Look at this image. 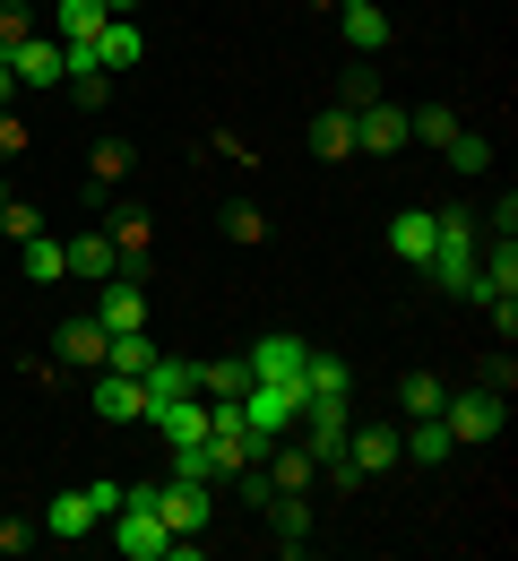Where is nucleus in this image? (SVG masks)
Masks as SVG:
<instances>
[{
	"instance_id": "obj_1",
	"label": "nucleus",
	"mask_w": 518,
	"mask_h": 561,
	"mask_svg": "<svg viewBox=\"0 0 518 561\" xmlns=\"http://www.w3.org/2000/svg\"><path fill=\"white\" fill-rule=\"evenodd\" d=\"M233 407H242V432L268 449V440H286V432L302 423V389H295V380H251Z\"/></svg>"
},
{
	"instance_id": "obj_2",
	"label": "nucleus",
	"mask_w": 518,
	"mask_h": 561,
	"mask_svg": "<svg viewBox=\"0 0 518 561\" xmlns=\"http://www.w3.org/2000/svg\"><path fill=\"white\" fill-rule=\"evenodd\" d=\"M475 268H484V242H475V225H467V216H441V242H433L424 277L441 285V294H475Z\"/></svg>"
},
{
	"instance_id": "obj_3",
	"label": "nucleus",
	"mask_w": 518,
	"mask_h": 561,
	"mask_svg": "<svg viewBox=\"0 0 518 561\" xmlns=\"http://www.w3.org/2000/svg\"><path fill=\"white\" fill-rule=\"evenodd\" d=\"M113 510H122V484H87V492H61V501L44 510V536L78 545V536H95V527H104Z\"/></svg>"
},
{
	"instance_id": "obj_4",
	"label": "nucleus",
	"mask_w": 518,
	"mask_h": 561,
	"mask_svg": "<svg viewBox=\"0 0 518 561\" xmlns=\"http://www.w3.org/2000/svg\"><path fill=\"white\" fill-rule=\"evenodd\" d=\"M156 518H164L182 545H199V536H208V518H217V492L191 484V476H164V484H156Z\"/></svg>"
},
{
	"instance_id": "obj_5",
	"label": "nucleus",
	"mask_w": 518,
	"mask_h": 561,
	"mask_svg": "<svg viewBox=\"0 0 518 561\" xmlns=\"http://www.w3.org/2000/svg\"><path fill=\"white\" fill-rule=\"evenodd\" d=\"M441 423L449 440H502L510 407H502V389H467V398H441Z\"/></svg>"
},
{
	"instance_id": "obj_6",
	"label": "nucleus",
	"mask_w": 518,
	"mask_h": 561,
	"mask_svg": "<svg viewBox=\"0 0 518 561\" xmlns=\"http://www.w3.org/2000/svg\"><path fill=\"white\" fill-rule=\"evenodd\" d=\"M95 329H104V337L148 329V294H139V277H104V285H95Z\"/></svg>"
},
{
	"instance_id": "obj_7",
	"label": "nucleus",
	"mask_w": 518,
	"mask_h": 561,
	"mask_svg": "<svg viewBox=\"0 0 518 561\" xmlns=\"http://www.w3.org/2000/svg\"><path fill=\"white\" fill-rule=\"evenodd\" d=\"M61 260H70V277H87V285L122 277V251H113V233H104V225H78V233H61Z\"/></svg>"
},
{
	"instance_id": "obj_8",
	"label": "nucleus",
	"mask_w": 518,
	"mask_h": 561,
	"mask_svg": "<svg viewBox=\"0 0 518 561\" xmlns=\"http://www.w3.org/2000/svg\"><path fill=\"white\" fill-rule=\"evenodd\" d=\"M346 467H355V484H364V476H389V467H398V432H389V423H346Z\"/></svg>"
},
{
	"instance_id": "obj_9",
	"label": "nucleus",
	"mask_w": 518,
	"mask_h": 561,
	"mask_svg": "<svg viewBox=\"0 0 518 561\" xmlns=\"http://www.w3.org/2000/svg\"><path fill=\"white\" fill-rule=\"evenodd\" d=\"M433 242H441V216H433V208H398V216H389V251H398L406 268H424Z\"/></svg>"
},
{
	"instance_id": "obj_10",
	"label": "nucleus",
	"mask_w": 518,
	"mask_h": 561,
	"mask_svg": "<svg viewBox=\"0 0 518 561\" xmlns=\"http://www.w3.org/2000/svg\"><path fill=\"white\" fill-rule=\"evenodd\" d=\"M87 398H95V415H104V423H139V415H148V389H139L130 371H95Z\"/></svg>"
},
{
	"instance_id": "obj_11",
	"label": "nucleus",
	"mask_w": 518,
	"mask_h": 561,
	"mask_svg": "<svg viewBox=\"0 0 518 561\" xmlns=\"http://www.w3.org/2000/svg\"><path fill=\"white\" fill-rule=\"evenodd\" d=\"M355 147H364V156H389V147H406V113L371 95L364 113H355Z\"/></svg>"
},
{
	"instance_id": "obj_12",
	"label": "nucleus",
	"mask_w": 518,
	"mask_h": 561,
	"mask_svg": "<svg viewBox=\"0 0 518 561\" xmlns=\"http://www.w3.org/2000/svg\"><path fill=\"white\" fill-rule=\"evenodd\" d=\"M104 346H113V337L95 329V311H87V320H61V337H53V354H61L70 371H104Z\"/></svg>"
},
{
	"instance_id": "obj_13",
	"label": "nucleus",
	"mask_w": 518,
	"mask_h": 561,
	"mask_svg": "<svg viewBox=\"0 0 518 561\" xmlns=\"http://www.w3.org/2000/svg\"><path fill=\"white\" fill-rule=\"evenodd\" d=\"M242 363H251V380H302L311 346H302V337H260V346L242 354Z\"/></svg>"
},
{
	"instance_id": "obj_14",
	"label": "nucleus",
	"mask_w": 518,
	"mask_h": 561,
	"mask_svg": "<svg viewBox=\"0 0 518 561\" xmlns=\"http://www.w3.org/2000/svg\"><path fill=\"white\" fill-rule=\"evenodd\" d=\"M9 70H18V87H61V44H53V35H26V44L9 53Z\"/></svg>"
},
{
	"instance_id": "obj_15",
	"label": "nucleus",
	"mask_w": 518,
	"mask_h": 561,
	"mask_svg": "<svg viewBox=\"0 0 518 561\" xmlns=\"http://www.w3.org/2000/svg\"><path fill=\"white\" fill-rule=\"evenodd\" d=\"M302 139H311V156H320V164H346V156H355V113H346V104H329Z\"/></svg>"
},
{
	"instance_id": "obj_16",
	"label": "nucleus",
	"mask_w": 518,
	"mask_h": 561,
	"mask_svg": "<svg viewBox=\"0 0 518 561\" xmlns=\"http://www.w3.org/2000/svg\"><path fill=\"white\" fill-rule=\"evenodd\" d=\"M104 0H53V44H95L104 35Z\"/></svg>"
},
{
	"instance_id": "obj_17",
	"label": "nucleus",
	"mask_w": 518,
	"mask_h": 561,
	"mask_svg": "<svg viewBox=\"0 0 518 561\" xmlns=\"http://www.w3.org/2000/svg\"><path fill=\"white\" fill-rule=\"evenodd\" d=\"M148 415H156L164 440H199V432H208V398L191 389V398H164V407H148Z\"/></svg>"
},
{
	"instance_id": "obj_18",
	"label": "nucleus",
	"mask_w": 518,
	"mask_h": 561,
	"mask_svg": "<svg viewBox=\"0 0 518 561\" xmlns=\"http://www.w3.org/2000/svg\"><path fill=\"white\" fill-rule=\"evenodd\" d=\"M449 449H458V440H449L441 415H415V432H398V458H415V467H441Z\"/></svg>"
},
{
	"instance_id": "obj_19",
	"label": "nucleus",
	"mask_w": 518,
	"mask_h": 561,
	"mask_svg": "<svg viewBox=\"0 0 518 561\" xmlns=\"http://www.w3.org/2000/svg\"><path fill=\"white\" fill-rule=\"evenodd\" d=\"M260 510H268V527H277V545H286V553L311 545V510H302V492H268Z\"/></svg>"
},
{
	"instance_id": "obj_20",
	"label": "nucleus",
	"mask_w": 518,
	"mask_h": 561,
	"mask_svg": "<svg viewBox=\"0 0 518 561\" xmlns=\"http://www.w3.org/2000/svg\"><path fill=\"white\" fill-rule=\"evenodd\" d=\"M156 329H130V337H113V346H104V371H130V380H148L156 371Z\"/></svg>"
},
{
	"instance_id": "obj_21",
	"label": "nucleus",
	"mask_w": 518,
	"mask_h": 561,
	"mask_svg": "<svg viewBox=\"0 0 518 561\" xmlns=\"http://www.w3.org/2000/svg\"><path fill=\"white\" fill-rule=\"evenodd\" d=\"M337 26H346V44H355V53H380V44H389L380 0H346V9H337Z\"/></svg>"
},
{
	"instance_id": "obj_22",
	"label": "nucleus",
	"mask_w": 518,
	"mask_h": 561,
	"mask_svg": "<svg viewBox=\"0 0 518 561\" xmlns=\"http://www.w3.org/2000/svg\"><path fill=\"white\" fill-rule=\"evenodd\" d=\"M87 53H95V61H104V70H130V61H139V53H148V44H139V26H130V18H104V35H95V44H87Z\"/></svg>"
},
{
	"instance_id": "obj_23",
	"label": "nucleus",
	"mask_w": 518,
	"mask_h": 561,
	"mask_svg": "<svg viewBox=\"0 0 518 561\" xmlns=\"http://www.w3.org/2000/svg\"><path fill=\"white\" fill-rule=\"evenodd\" d=\"M18 251H26V277H35V285H61V277H70V260H61V233H26Z\"/></svg>"
},
{
	"instance_id": "obj_24",
	"label": "nucleus",
	"mask_w": 518,
	"mask_h": 561,
	"mask_svg": "<svg viewBox=\"0 0 518 561\" xmlns=\"http://www.w3.org/2000/svg\"><path fill=\"white\" fill-rule=\"evenodd\" d=\"M242 389H251V363H233V354H225V363H199V398H208V407L242 398Z\"/></svg>"
},
{
	"instance_id": "obj_25",
	"label": "nucleus",
	"mask_w": 518,
	"mask_h": 561,
	"mask_svg": "<svg viewBox=\"0 0 518 561\" xmlns=\"http://www.w3.org/2000/svg\"><path fill=\"white\" fill-rule=\"evenodd\" d=\"M441 380H433V371H406V380H398V407H406V415H441Z\"/></svg>"
},
{
	"instance_id": "obj_26",
	"label": "nucleus",
	"mask_w": 518,
	"mask_h": 561,
	"mask_svg": "<svg viewBox=\"0 0 518 561\" xmlns=\"http://www.w3.org/2000/svg\"><path fill=\"white\" fill-rule=\"evenodd\" d=\"M406 139L449 147V139H458V113H449V104H424V113H406Z\"/></svg>"
},
{
	"instance_id": "obj_27",
	"label": "nucleus",
	"mask_w": 518,
	"mask_h": 561,
	"mask_svg": "<svg viewBox=\"0 0 518 561\" xmlns=\"http://www.w3.org/2000/svg\"><path fill=\"white\" fill-rule=\"evenodd\" d=\"M148 242H156V225H148V216H122V225H113V251H122V260H139Z\"/></svg>"
},
{
	"instance_id": "obj_28",
	"label": "nucleus",
	"mask_w": 518,
	"mask_h": 561,
	"mask_svg": "<svg viewBox=\"0 0 518 561\" xmlns=\"http://www.w3.org/2000/svg\"><path fill=\"white\" fill-rule=\"evenodd\" d=\"M225 233H233V242H260V233H268V216L251 208V199H233V208H225Z\"/></svg>"
},
{
	"instance_id": "obj_29",
	"label": "nucleus",
	"mask_w": 518,
	"mask_h": 561,
	"mask_svg": "<svg viewBox=\"0 0 518 561\" xmlns=\"http://www.w3.org/2000/svg\"><path fill=\"white\" fill-rule=\"evenodd\" d=\"M0 233H9V242H26V233H44V216L26 208V199H0Z\"/></svg>"
},
{
	"instance_id": "obj_30",
	"label": "nucleus",
	"mask_w": 518,
	"mask_h": 561,
	"mask_svg": "<svg viewBox=\"0 0 518 561\" xmlns=\"http://www.w3.org/2000/svg\"><path fill=\"white\" fill-rule=\"evenodd\" d=\"M441 156L458 164V173H484V164H493V147H484V139H467V130H458V139H449Z\"/></svg>"
},
{
	"instance_id": "obj_31",
	"label": "nucleus",
	"mask_w": 518,
	"mask_h": 561,
	"mask_svg": "<svg viewBox=\"0 0 518 561\" xmlns=\"http://www.w3.org/2000/svg\"><path fill=\"white\" fill-rule=\"evenodd\" d=\"M484 242H518V199H502V208L484 216Z\"/></svg>"
},
{
	"instance_id": "obj_32",
	"label": "nucleus",
	"mask_w": 518,
	"mask_h": 561,
	"mask_svg": "<svg viewBox=\"0 0 518 561\" xmlns=\"http://www.w3.org/2000/svg\"><path fill=\"white\" fill-rule=\"evenodd\" d=\"M26 35H35V18H26V9H0V53H18Z\"/></svg>"
},
{
	"instance_id": "obj_33",
	"label": "nucleus",
	"mask_w": 518,
	"mask_h": 561,
	"mask_svg": "<svg viewBox=\"0 0 518 561\" xmlns=\"http://www.w3.org/2000/svg\"><path fill=\"white\" fill-rule=\"evenodd\" d=\"M122 173H130V147L104 139V147H95V182H122Z\"/></svg>"
},
{
	"instance_id": "obj_34",
	"label": "nucleus",
	"mask_w": 518,
	"mask_h": 561,
	"mask_svg": "<svg viewBox=\"0 0 518 561\" xmlns=\"http://www.w3.org/2000/svg\"><path fill=\"white\" fill-rule=\"evenodd\" d=\"M26 545H35V527H26L18 510H9V518H0V553H26Z\"/></svg>"
},
{
	"instance_id": "obj_35",
	"label": "nucleus",
	"mask_w": 518,
	"mask_h": 561,
	"mask_svg": "<svg viewBox=\"0 0 518 561\" xmlns=\"http://www.w3.org/2000/svg\"><path fill=\"white\" fill-rule=\"evenodd\" d=\"M371 95H380V87H371V70H355V78H346V95H337V104H346V113H364Z\"/></svg>"
},
{
	"instance_id": "obj_36",
	"label": "nucleus",
	"mask_w": 518,
	"mask_h": 561,
	"mask_svg": "<svg viewBox=\"0 0 518 561\" xmlns=\"http://www.w3.org/2000/svg\"><path fill=\"white\" fill-rule=\"evenodd\" d=\"M9 95H18V70H9V53H0V113H9Z\"/></svg>"
},
{
	"instance_id": "obj_37",
	"label": "nucleus",
	"mask_w": 518,
	"mask_h": 561,
	"mask_svg": "<svg viewBox=\"0 0 518 561\" xmlns=\"http://www.w3.org/2000/svg\"><path fill=\"white\" fill-rule=\"evenodd\" d=\"M104 9H113V18H130V9H139V0H104Z\"/></svg>"
},
{
	"instance_id": "obj_38",
	"label": "nucleus",
	"mask_w": 518,
	"mask_h": 561,
	"mask_svg": "<svg viewBox=\"0 0 518 561\" xmlns=\"http://www.w3.org/2000/svg\"><path fill=\"white\" fill-rule=\"evenodd\" d=\"M320 9H346V0H320Z\"/></svg>"
}]
</instances>
